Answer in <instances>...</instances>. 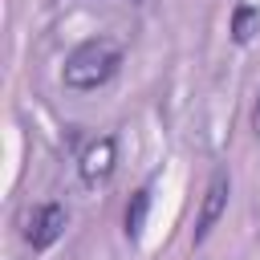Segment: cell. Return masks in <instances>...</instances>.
I'll use <instances>...</instances> for the list:
<instances>
[{
    "mask_svg": "<svg viewBox=\"0 0 260 260\" xmlns=\"http://www.w3.org/2000/svg\"><path fill=\"white\" fill-rule=\"evenodd\" d=\"M228 199H232V175H228V167H219V171H211V179H207V187H203V199H199V215H195V228H191V244H203L207 236H211V228L223 219V211H228Z\"/></svg>",
    "mask_w": 260,
    "mask_h": 260,
    "instance_id": "obj_3",
    "label": "cell"
},
{
    "mask_svg": "<svg viewBox=\"0 0 260 260\" xmlns=\"http://www.w3.org/2000/svg\"><path fill=\"white\" fill-rule=\"evenodd\" d=\"M65 228H69V211H65V203L49 199V203H32V207L24 211V228H20V236H24V244H28L32 252H49V248L65 236Z\"/></svg>",
    "mask_w": 260,
    "mask_h": 260,
    "instance_id": "obj_2",
    "label": "cell"
},
{
    "mask_svg": "<svg viewBox=\"0 0 260 260\" xmlns=\"http://www.w3.org/2000/svg\"><path fill=\"white\" fill-rule=\"evenodd\" d=\"M252 134L260 138V93H256V106H252Z\"/></svg>",
    "mask_w": 260,
    "mask_h": 260,
    "instance_id": "obj_7",
    "label": "cell"
},
{
    "mask_svg": "<svg viewBox=\"0 0 260 260\" xmlns=\"http://www.w3.org/2000/svg\"><path fill=\"white\" fill-rule=\"evenodd\" d=\"M114 167H118V138H114V134H98V138L77 154V171H81V179H85L89 187L106 183V179L114 175Z\"/></svg>",
    "mask_w": 260,
    "mask_h": 260,
    "instance_id": "obj_4",
    "label": "cell"
},
{
    "mask_svg": "<svg viewBox=\"0 0 260 260\" xmlns=\"http://www.w3.org/2000/svg\"><path fill=\"white\" fill-rule=\"evenodd\" d=\"M130 4H142V0H130Z\"/></svg>",
    "mask_w": 260,
    "mask_h": 260,
    "instance_id": "obj_8",
    "label": "cell"
},
{
    "mask_svg": "<svg viewBox=\"0 0 260 260\" xmlns=\"http://www.w3.org/2000/svg\"><path fill=\"white\" fill-rule=\"evenodd\" d=\"M256 32H260V8L256 4H236L232 8V41L248 45Z\"/></svg>",
    "mask_w": 260,
    "mask_h": 260,
    "instance_id": "obj_6",
    "label": "cell"
},
{
    "mask_svg": "<svg viewBox=\"0 0 260 260\" xmlns=\"http://www.w3.org/2000/svg\"><path fill=\"white\" fill-rule=\"evenodd\" d=\"M146 215H150V187H138L126 203V215H122V232L126 240H138L142 228H146Z\"/></svg>",
    "mask_w": 260,
    "mask_h": 260,
    "instance_id": "obj_5",
    "label": "cell"
},
{
    "mask_svg": "<svg viewBox=\"0 0 260 260\" xmlns=\"http://www.w3.org/2000/svg\"><path fill=\"white\" fill-rule=\"evenodd\" d=\"M118 69H122V45L110 41V37H89V41H81V45L65 57L61 81H65V89H73V93H93V89L110 85Z\"/></svg>",
    "mask_w": 260,
    "mask_h": 260,
    "instance_id": "obj_1",
    "label": "cell"
}]
</instances>
